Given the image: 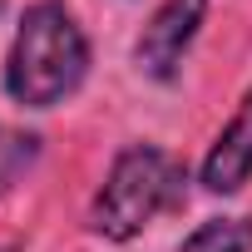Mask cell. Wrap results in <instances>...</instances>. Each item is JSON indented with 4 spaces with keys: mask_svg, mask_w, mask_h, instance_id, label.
Masks as SVG:
<instances>
[{
    "mask_svg": "<svg viewBox=\"0 0 252 252\" xmlns=\"http://www.w3.org/2000/svg\"><path fill=\"white\" fill-rule=\"evenodd\" d=\"M188 173L173 154L154 149V144H134V149H124L94 198V213H89V227L109 242H129L139 237L163 208L178 203Z\"/></svg>",
    "mask_w": 252,
    "mask_h": 252,
    "instance_id": "7a4b0ae2",
    "label": "cell"
},
{
    "mask_svg": "<svg viewBox=\"0 0 252 252\" xmlns=\"http://www.w3.org/2000/svg\"><path fill=\"white\" fill-rule=\"evenodd\" d=\"M183 252H252V218H208L183 237Z\"/></svg>",
    "mask_w": 252,
    "mask_h": 252,
    "instance_id": "5b68a950",
    "label": "cell"
},
{
    "mask_svg": "<svg viewBox=\"0 0 252 252\" xmlns=\"http://www.w3.org/2000/svg\"><path fill=\"white\" fill-rule=\"evenodd\" d=\"M203 15H208V0H163V5L154 10V20L144 25L139 45H134L139 69H144L149 79H173L183 50H188L193 35L203 30Z\"/></svg>",
    "mask_w": 252,
    "mask_h": 252,
    "instance_id": "3957f363",
    "label": "cell"
},
{
    "mask_svg": "<svg viewBox=\"0 0 252 252\" xmlns=\"http://www.w3.org/2000/svg\"><path fill=\"white\" fill-rule=\"evenodd\" d=\"M35 149H40L35 134H10V129H0V188L15 183V173L35 158Z\"/></svg>",
    "mask_w": 252,
    "mask_h": 252,
    "instance_id": "8992f818",
    "label": "cell"
},
{
    "mask_svg": "<svg viewBox=\"0 0 252 252\" xmlns=\"http://www.w3.org/2000/svg\"><path fill=\"white\" fill-rule=\"evenodd\" d=\"M89 69L84 30L60 0H40L20 15L10 60H5V94L25 109H55L64 104Z\"/></svg>",
    "mask_w": 252,
    "mask_h": 252,
    "instance_id": "6da1fadb",
    "label": "cell"
},
{
    "mask_svg": "<svg viewBox=\"0 0 252 252\" xmlns=\"http://www.w3.org/2000/svg\"><path fill=\"white\" fill-rule=\"evenodd\" d=\"M252 178V89L242 94L237 114L227 119V129L203 158V188L208 193H237Z\"/></svg>",
    "mask_w": 252,
    "mask_h": 252,
    "instance_id": "277c9868",
    "label": "cell"
}]
</instances>
